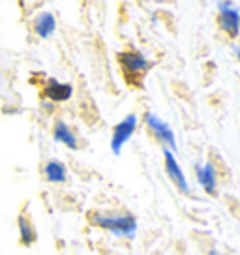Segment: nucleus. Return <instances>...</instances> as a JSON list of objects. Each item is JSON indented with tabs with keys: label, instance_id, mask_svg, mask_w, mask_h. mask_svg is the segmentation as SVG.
Instances as JSON below:
<instances>
[{
	"label": "nucleus",
	"instance_id": "nucleus-4",
	"mask_svg": "<svg viewBox=\"0 0 240 255\" xmlns=\"http://www.w3.org/2000/svg\"><path fill=\"white\" fill-rule=\"evenodd\" d=\"M220 8V24L229 36L237 38L240 32V9L233 8L231 2H218Z\"/></svg>",
	"mask_w": 240,
	"mask_h": 255
},
{
	"label": "nucleus",
	"instance_id": "nucleus-5",
	"mask_svg": "<svg viewBox=\"0 0 240 255\" xmlns=\"http://www.w3.org/2000/svg\"><path fill=\"white\" fill-rule=\"evenodd\" d=\"M163 158H165V173L169 175V178L178 186V190L184 191V193H190V184L186 180L182 169L176 161L175 154L169 150V148H163Z\"/></svg>",
	"mask_w": 240,
	"mask_h": 255
},
{
	"label": "nucleus",
	"instance_id": "nucleus-12",
	"mask_svg": "<svg viewBox=\"0 0 240 255\" xmlns=\"http://www.w3.org/2000/svg\"><path fill=\"white\" fill-rule=\"evenodd\" d=\"M17 225H19V235H21V244L24 246H32L36 239H38V235H36V229H34V225L30 223V220L26 218V216H19V220H17Z\"/></svg>",
	"mask_w": 240,
	"mask_h": 255
},
{
	"label": "nucleus",
	"instance_id": "nucleus-14",
	"mask_svg": "<svg viewBox=\"0 0 240 255\" xmlns=\"http://www.w3.org/2000/svg\"><path fill=\"white\" fill-rule=\"evenodd\" d=\"M210 255H218V254H214V252H212V254H210Z\"/></svg>",
	"mask_w": 240,
	"mask_h": 255
},
{
	"label": "nucleus",
	"instance_id": "nucleus-8",
	"mask_svg": "<svg viewBox=\"0 0 240 255\" xmlns=\"http://www.w3.org/2000/svg\"><path fill=\"white\" fill-rule=\"evenodd\" d=\"M32 26L34 32L40 36L41 40H47L56 32V19L51 11H41L40 15H36Z\"/></svg>",
	"mask_w": 240,
	"mask_h": 255
},
{
	"label": "nucleus",
	"instance_id": "nucleus-9",
	"mask_svg": "<svg viewBox=\"0 0 240 255\" xmlns=\"http://www.w3.org/2000/svg\"><path fill=\"white\" fill-rule=\"evenodd\" d=\"M195 173H197V180L203 186V190L208 193H214L216 190V169L214 165L207 161L203 165H195Z\"/></svg>",
	"mask_w": 240,
	"mask_h": 255
},
{
	"label": "nucleus",
	"instance_id": "nucleus-11",
	"mask_svg": "<svg viewBox=\"0 0 240 255\" xmlns=\"http://www.w3.org/2000/svg\"><path fill=\"white\" fill-rule=\"evenodd\" d=\"M43 175L49 182L53 184H62L66 182L68 178V171H66V165L58 159H49L47 163L43 165Z\"/></svg>",
	"mask_w": 240,
	"mask_h": 255
},
{
	"label": "nucleus",
	"instance_id": "nucleus-7",
	"mask_svg": "<svg viewBox=\"0 0 240 255\" xmlns=\"http://www.w3.org/2000/svg\"><path fill=\"white\" fill-rule=\"evenodd\" d=\"M72 94L73 87L70 83H60L56 79H49L45 88H43V96L51 102H66L72 98Z\"/></svg>",
	"mask_w": 240,
	"mask_h": 255
},
{
	"label": "nucleus",
	"instance_id": "nucleus-1",
	"mask_svg": "<svg viewBox=\"0 0 240 255\" xmlns=\"http://www.w3.org/2000/svg\"><path fill=\"white\" fill-rule=\"evenodd\" d=\"M90 222L100 225L102 229L111 231L117 237L133 239L137 235V220L129 214H104V212H92Z\"/></svg>",
	"mask_w": 240,
	"mask_h": 255
},
{
	"label": "nucleus",
	"instance_id": "nucleus-3",
	"mask_svg": "<svg viewBox=\"0 0 240 255\" xmlns=\"http://www.w3.org/2000/svg\"><path fill=\"white\" fill-rule=\"evenodd\" d=\"M144 120H146L148 128L152 129L154 135L158 137L161 143H163V148H169L171 152L178 148L175 131H173V128L169 126L165 120H161L160 117H158V115H154V113H146V115H144Z\"/></svg>",
	"mask_w": 240,
	"mask_h": 255
},
{
	"label": "nucleus",
	"instance_id": "nucleus-6",
	"mask_svg": "<svg viewBox=\"0 0 240 255\" xmlns=\"http://www.w3.org/2000/svg\"><path fill=\"white\" fill-rule=\"evenodd\" d=\"M119 62H120V66L124 68L126 73H143V72H146V70H150V66H152V64L144 58L143 53H139V51L120 53Z\"/></svg>",
	"mask_w": 240,
	"mask_h": 255
},
{
	"label": "nucleus",
	"instance_id": "nucleus-2",
	"mask_svg": "<svg viewBox=\"0 0 240 255\" xmlns=\"http://www.w3.org/2000/svg\"><path fill=\"white\" fill-rule=\"evenodd\" d=\"M137 115H128L124 120H120L117 126L113 128V137H111V152L115 156H120L122 146L128 143L131 135L135 133L137 128Z\"/></svg>",
	"mask_w": 240,
	"mask_h": 255
},
{
	"label": "nucleus",
	"instance_id": "nucleus-10",
	"mask_svg": "<svg viewBox=\"0 0 240 255\" xmlns=\"http://www.w3.org/2000/svg\"><path fill=\"white\" fill-rule=\"evenodd\" d=\"M53 139L55 141H58V143L66 144L68 148H72V150H75L79 144H77V137H75V133L72 131V128L68 126L66 122H62V120H58L55 124V128H53Z\"/></svg>",
	"mask_w": 240,
	"mask_h": 255
},
{
	"label": "nucleus",
	"instance_id": "nucleus-13",
	"mask_svg": "<svg viewBox=\"0 0 240 255\" xmlns=\"http://www.w3.org/2000/svg\"><path fill=\"white\" fill-rule=\"evenodd\" d=\"M235 55H237V58L240 60V49L239 47H235Z\"/></svg>",
	"mask_w": 240,
	"mask_h": 255
}]
</instances>
